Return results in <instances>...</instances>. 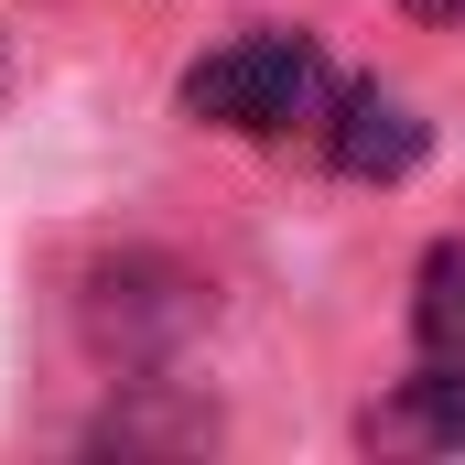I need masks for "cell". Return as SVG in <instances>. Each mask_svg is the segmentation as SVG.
<instances>
[{
	"label": "cell",
	"mask_w": 465,
	"mask_h": 465,
	"mask_svg": "<svg viewBox=\"0 0 465 465\" xmlns=\"http://www.w3.org/2000/svg\"><path fill=\"white\" fill-rule=\"evenodd\" d=\"M401 11H422V22H465V0H401Z\"/></svg>",
	"instance_id": "obj_5"
},
{
	"label": "cell",
	"mask_w": 465,
	"mask_h": 465,
	"mask_svg": "<svg viewBox=\"0 0 465 465\" xmlns=\"http://www.w3.org/2000/svg\"><path fill=\"white\" fill-rule=\"evenodd\" d=\"M336 109V76L314 54V33H228L217 54L184 65V119L238 130V141H292V130H325Z\"/></svg>",
	"instance_id": "obj_1"
},
{
	"label": "cell",
	"mask_w": 465,
	"mask_h": 465,
	"mask_svg": "<svg viewBox=\"0 0 465 465\" xmlns=\"http://www.w3.org/2000/svg\"><path fill=\"white\" fill-rule=\"evenodd\" d=\"M368 444H379V455H455L465 444V368L455 357H422V368L368 411Z\"/></svg>",
	"instance_id": "obj_3"
},
{
	"label": "cell",
	"mask_w": 465,
	"mask_h": 465,
	"mask_svg": "<svg viewBox=\"0 0 465 465\" xmlns=\"http://www.w3.org/2000/svg\"><path fill=\"white\" fill-rule=\"evenodd\" d=\"M411 347L465 368V238H433V249H422V282H411Z\"/></svg>",
	"instance_id": "obj_4"
},
{
	"label": "cell",
	"mask_w": 465,
	"mask_h": 465,
	"mask_svg": "<svg viewBox=\"0 0 465 465\" xmlns=\"http://www.w3.org/2000/svg\"><path fill=\"white\" fill-rule=\"evenodd\" d=\"M0 87H11V44H0Z\"/></svg>",
	"instance_id": "obj_6"
},
{
	"label": "cell",
	"mask_w": 465,
	"mask_h": 465,
	"mask_svg": "<svg viewBox=\"0 0 465 465\" xmlns=\"http://www.w3.org/2000/svg\"><path fill=\"white\" fill-rule=\"evenodd\" d=\"M325 163L357 173V184H401L411 163H422V119L401 87H336V109H325Z\"/></svg>",
	"instance_id": "obj_2"
}]
</instances>
